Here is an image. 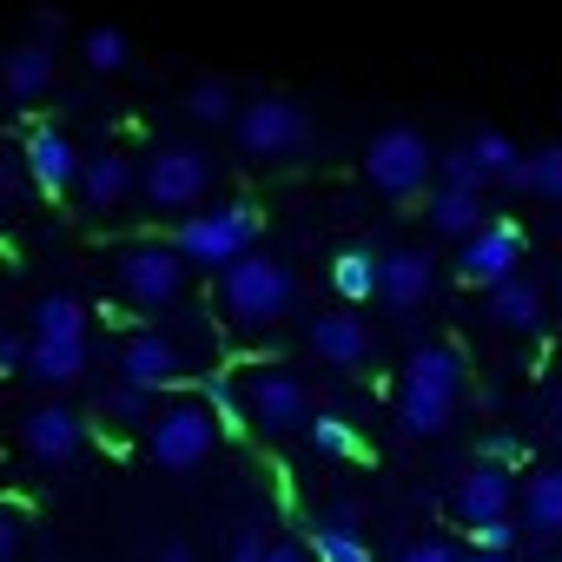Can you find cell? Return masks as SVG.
<instances>
[{"label":"cell","instance_id":"cell-29","mask_svg":"<svg viewBox=\"0 0 562 562\" xmlns=\"http://www.w3.org/2000/svg\"><path fill=\"white\" fill-rule=\"evenodd\" d=\"M100 411H106L113 424H126V430H146L159 404H153V391H146V384H126V378H120V384L100 397Z\"/></svg>","mask_w":562,"mask_h":562},{"label":"cell","instance_id":"cell-2","mask_svg":"<svg viewBox=\"0 0 562 562\" xmlns=\"http://www.w3.org/2000/svg\"><path fill=\"white\" fill-rule=\"evenodd\" d=\"M212 299H218V318H225V325H238V331H265V325H278V318L292 312L299 278H292V265H285V258H271V251H245V258H232V265L218 271Z\"/></svg>","mask_w":562,"mask_h":562},{"label":"cell","instance_id":"cell-10","mask_svg":"<svg viewBox=\"0 0 562 562\" xmlns=\"http://www.w3.org/2000/svg\"><path fill=\"white\" fill-rule=\"evenodd\" d=\"M522 265V225L516 218H483L470 238H463V251H457V271L470 278V285H496V278H509Z\"/></svg>","mask_w":562,"mask_h":562},{"label":"cell","instance_id":"cell-30","mask_svg":"<svg viewBox=\"0 0 562 562\" xmlns=\"http://www.w3.org/2000/svg\"><path fill=\"white\" fill-rule=\"evenodd\" d=\"M80 54H87L93 74H120V67L133 60V41H126L120 27H87V34H80Z\"/></svg>","mask_w":562,"mask_h":562},{"label":"cell","instance_id":"cell-28","mask_svg":"<svg viewBox=\"0 0 562 562\" xmlns=\"http://www.w3.org/2000/svg\"><path fill=\"white\" fill-rule=\"evenodd\" d=\"M331 292H338L345 305L378 299V258H371V251H338V258H331Z\"/></svg>","mask_w":562,"mask_h":562},{"label":"cell","instance_id":"cell-38","mask_svg":"<svg viewBox=\"0 0 562 562\" xmlns=\"http://www.w3.org/2000/svg\"><path fill=\"white\" fill-rule=\"evenodd\" d=\"M21 542H27V522H21L14 509H0V562H14V555H21Z\"/></svg>","mask_w":562,"mask_h":562},{"label":"cell","instance_id":"cell-36","mask_svg":"<svg viewBox=\"0 0 562 562\" xmlns=\"http://www.w3.org/2000/svg\"><path fill=\"white\" fill-rule=\"evenodd\" d=\"M397 562H463V555H457V542H443V536H417Z\"/></svg>","mask_w":562,"mask_h":562},{"label":"cell","instance_id":"cell-31","mask_svg":"<svg viewBox=\"0 0 562 562\" xmlns=\"http://www.w3.org/2000/svg\"><path fill=\"white\" fill-rule=\"evenodd\" d=\"M199 397H205V411L218 417V430H225V437H245V430H251V424H245L238 378H205V391H199Z\"/></svg>","mask_w":562,"mask_h":562},{"label":"cell","instance_id":"cell-12","mask_svg":"<svg viewBox=\"0 0 562 562\" xmlns=\"http://www.w3.org/2000/svg\"><path fill=\"white\" fill-rule=\"evenodd\" d=\"M21 450L34 457V463H74L80 450H87V417L80 411H67V404H34L27 417H21Z\"/></svg>","mask_w":562,"mask_h":562},{"label":"cell","instance_id":"cell-41","mask_svg":"<svg viewBox=\"0 0 562 562\" xmlns=\"http://www.w3.org/2000/svg\"><path fill=\"white\" fill-rule=\"evenodd\" d=\"M153 562H199V555H192V542H186V536H166Z\"/></svg>","mask_w":562,"mask_h":562},{"label":"cell","instance_id":"cell-25","mask_svg":"<svg viewBox=\"0 0 562 562\" xmlns=\"http://www.w3.org/2000/svg\"><path fill=\"white\" fill-rule=\"evenodd\" d=\"M509 186H522V192H536V199L562 205V139H549V146L522 153V166L509 172Z\"/></svg>","mask_w":562,"mask_h":562},{"label":"cell","instance_id":"cell-16","mask_svg":"<svg viewBox=\"0 0 562 562\" xmlns=\"http://www.w3.org/2000/svg\"><path fill=\"white\" fill-rule=\"evenodd\" d=\"M516 516H522V529H529L536 542L562 536V470H555V463H542V470H529V476L516 483Z\"/></svg>","mask_w":562,"mask_h":562},{"label":"cell","instance_id":"cell-14","mask_svg":"<svg viewBox=\"0 0 562 562\" xmlns=\"http://www.w3.org/2000/svg\"><path fill=\"white\" fill-rule=\"evenodd\" d=\"M21 159H27V179H34L47 199H67L74 179H80V153H74V139H67L60 126H27Z\"/></svg>","mask_w":562,"mask_h":562},{"label":"cell","instance_id":"cell-7","mask_svg":"<svg viewBox=\"0 0 562 562\" xmlns=\"http://www.w3.org/2000/svg\"><path fill=\"white\" fill-rule=\"evenodd\" d=\"M232 139H238V153H251V159H292V153H305V139H312V113H305L299 100H285V93H258V100L238 106Z\"/></svg>","mask_w":562,"mask_h":562},{"label":"cell","instance_id":"cell-35","mask_svg":"<svg viewBox=\"0 0 562 562\" xmlns=\"http://www.w3.org/2000/svg\"><path fill=\"white\" fill-rule=\"evenodd\" d=\"M265 542H271V536H265L258 522H238V529L225 536V562H265Z\"/></svg>","mask_w":562,"mask_h":562},{"label":"cell","instance_id":"cell-40","mask_svg":"<svg viewBox=\"0 0 562 562\" xmlns=\"http://www.w3.org/2000/svg\"><path fill=\"white\" fill-rule=\"evenodd\" d=\"M265 562H312V549H305V542H285V536H271V542H265Z\"/></svg>","mask_w":562,"mask_h":562},{"label":"cell","instance_id":"cell-20","mask_svg":"<svg viewBox=\"0 0 562 562\" xmlns=\"http://www.w3.org/2000/svg\"><path fill=\"white\" fill-rule=\"evenodd\" d=\"M27 378L60 391L87 378V338H27Z\"/></svg>","mask_w":562,"mask_h":562},{"label":"cell","instance_id":"cell-42","mask_svg":"<svg viewBox=\"0 0 562 562\" xmlns=\"http://www.w3.org/2000/svg\"><path fill=\"white\" fill-rule=\"evenodd\" d=\"M34 27H41V41H54V34L67 27V14H60V8H41V14H34Z\"/></svg>","mask_w":562,"mask_h":562},{"label":"cell","instance_id":"cell-33","mask_svg":"<svg viewBox=\"0 0 562 562\" xmlns=\"http://www.w3.org/2000/svg\"><path fill=\"white\" fill-rule=\"evenodd\" d=\"M437 186H463V192H483L490 179L476 172V159H470V146H450V153L437 159Z\"/></svg>","mask_w":562,"mask_h":562},{"label":"cell","instance_id":"cell-24","mask_svg":"<svg viewBox=\"0 0 562 562\" xmlns=\"http://www.w3.org/2000/svg\"><path fill=\"white\" fill-rule=\"evenodd\" d=\"M186 120H199V126H232V120H238V87L218 80V74L192 80V87H186Z\"/></svg>","mask_w":562,"mask_h":562},{"label":"cell","instance_id":"cell-9","mask_svg":"<svg viewBox=\"0 0 562 562\" xmlns=\"http://www.w3.org/2000/svg\"><path fill=\"white\" fill-rule=\"evenodd\" d=\"M139 192L153 212H199V199L212 192V159L199 146H159L146 166H139Z\"/></svg>","mask_w":562,"mask_h":562},{"label":"cell","instance_id":"cell-17","mask_svg":"<svg viewBox=\"0 0 562 562\" xmlns=\"http://www.w3.org/2000/svg\"><path fill=\"white\" fill-rule=\"evenodd\" d=\"M312 351H318V364H331V371H358L364 358H371V331L351 318V312H325V318H312Z\"/></svg>","mask_w":562,"mask_h":562},{"label":"cell","instance_id":"cell-5","mask_svg":"<svg viewBox=\"0 0 562 562\" xmlns=\"http://www.w3.org/2000/svg\"><path fill=\"white\" fill-rule=\"evenodd\" d=\"M218 450V417L205 411V397H172L153 411L146 424V457L159 470H199Z\"/></svg>","mask_w":562,"mask_h":562},{"label":"cell","instance_id":"cell-32","mask_svg":"<svg viewBox=\"0 0 562 562\" xmlns=\"http://www.w3.org/2000/svg\"><path fill=\"white\" fill-rule=\"evenodd\" d=\"M305 437H312V450H318V457H358V450H364V443H358V430H351L345 417H331V411H312Z\"/></svg>","mask_w":562,"mask_h":562},{"label":"cell","instance_id":"cell-34","mask_svg":"<svg viewBox=\"0 0 562 562\" xmlns=\"http://www.w3.org/2000/svg\"><path fill=\"white\" fill-rule=\"evenodd\" d=\"M470 542H476L483 555H509V549H516V516H496V522H476V529H470Z\"/></svg>","mask_w":562,"mask_h":562},{"label":"cell","instance_id":"cell-39","mask_svg":"<svg viewBox=\"0 0 562 562\" xmlns=\"http://www.w3.org/2000/svg\"><path fill=\"white\" fill-rule=\"evenodd\" d=\"M27 371V331H0V378Z\"/></svg>","mask_w":562,"mask_h":562},{"label":"cell","instance_id":"cell-13","mask_svg":"<svg viewBox=\"0 0 562 562\" xmlns=\"http://www.w3.org/2000/svg\"><path fill=\"white\" fill-rule=\"evenodd\" d=\"M450 509H457V522H463V529L496 522V516H509V509H516V476H509L503 463H490V457H483L476 470H463V476H457Z\"/></svg>","mask_w":562,"mask_h":562},{"label":"cell","instance_id":"cell-22","mask_svg":"<svg viewBox=\"0 0 562 562\" xmlns=\"http://www.w3.org/2000/svg\"><path fill=\"white\" fill-rule=\"evenodd\" d=\"M424 218L437 225V238H470L483 225V192H463V186H437L424 199Z\"/></svg>","mask_w":562,"mask_h":562},{"label":"cell","instance_id":"cell-21","mask_svg":"<svg viewBox=\"0 0 562 562\" xmlns=\"http://www.w3.org/2000/svg\"><path fill=\"white\" fill-rule=\"evenodd\" d=\"M490 318L503 325V331H542V292L529 285V278H496L490 285Z\"/></svg>","mask_w":562,"mask_h":562},{"label":"cell","instance_id":"cell-15","mask_svg":"<svg viewBox=\"0 0 562 562\" xmlns=\"http://www.w3.org/2000/svg\"><path fill=\"white\" fill-rule=\"evenodd\" d=\"M74 192H80L87 212H113V205H126V199L139 192V166H133L126 153H93V159H80Z\"/></svg>","mask_w":562,"mask_h":562},{"label":"cell","instance_id":"cell-43","mask_svg":"<svg viewBox=\"0 0 562 562\" xmlns=\"http://www.w3.org/2000/svg\"><path fill=\"white\" fill-rule=\"evenodd\" d=\"M463 562H509V555H483V549H476V555H463Z\"/></svg>","mask_w":562,"mask_h":562},{"label":"cell","instance_id":"cell-37","mask_svg":"<svg viewBox=\"0 0 562 562\" xmlns=\"http://www.w3.org/2000/svg\"><path fill=\"white\" fill-rule=\"evenodd\" d=\"M483 457H490V463H503V470H509V476H516V470H522V437H509V430H496V437H490V450H483Z\"/></svg>","mask_w":562,"mask_h":562},{"label":"cell","instance_id":"cell-11","mask_svg":"<svg viewBox=\"0 0 562 562\" xmlns=\"http://www.w3.org/2000/svg\"><path fill=\"white\" fill-rule=\"evenodd\" d=\"M430 292H437V258H430L424 245H397V251L378 258V305H384V312L411 318Z\"/></svg>","mask_w":562,"mask_h":562},{"label":"cell","instance_id":"cell-18","mask_svg":"<svg viewBox=\"0 0 562 562\" xmlns=\"http://www.w3.org/2000/svg\"><path fill=\"white\" fill-rule=\"evenodd\" d=\"M120 378H126V384H146V391L172 384V378H179V345H172L166 331H133V338L120 345Z\"/></svg>","mask_w":562,"mask_h":562},{"label":"cell","instance_id":"cell-6","mask_svg":"<svg viewBox=\"0 0 562 562\" xmlns=\"http://www.w3.org/2000/svg\"><path fill=\"white\" fill-rule=\"evenodd\" d=\"M238 397H245V424L258 437H292L312 424V397H305V378L285 371V364H251L238 378Z\"/></svg>","mask_w":562,"mask_h":562},{"label":"cell","instance_id":"cell-26","mask_svg":"<svg viewBox=\"0 0 562 562\" xmlns=\"http://www.w3.org/2000/svg\"><path fill=\"white\" fill-rule=\"evenodd\" d=\"M463 146H470V159H476V172H483V179H503V186H509V172L522 166V146H516L509 133H496V126H476Z\"/></svg>","mask_w":562,"mask_h":562},{"label":"cell","instance_id":"cell-1","mask_svg":"<svg viewBox=\"0 0 562 562\" xmlns=\"http://www.w3.org/2000/svg\"><path fill=\"white\" fill-rule=\"evenodd\" d=\"M463 384H470V364H463L457 345H443V338L417 345V351L404 358V378H397V424H404L411 437H437V430L457 417Z\"/></svg>","mask_w":562,"mask_h":562},{"label":"cell","instance_id":"cell-23","mask_svg":"<svg viewBox=\"0 0 562 562\" xmlns=\"http://www.w3.org/2000/svg\"><path fill=\"white\" fill-rule=\"evenodd\" d=\"M27 338H87V305H80L74 292H47V299H34Z\"/></svg>","mask_w":562,"mask_h":562},{"label":"cell","instance_id":"cell-19","mask_svg":"<svg viewBox=\"0 0 562 562\" xmlns=\"http://www.w3.org/2000/svg\"><path fill=\"white\" fill-rule=\"evenodd\" d=\"M54 87V47L47 41H21V47H8V60H0V93L8 100H41Z\"/></svg>","mask_w":562,"mask_h":562},{"label":"cell","instance_id":"cell-4","mask_svg":"<svg viewBox=\"0 0 562 562\" xmlns=\"http://www.w3.org/2000/svg\"><path fill=\"white\" fill-rule=\"evenodd\" d=\"M186 278H192V265L179 258L172 238H133V245H120V258H113V285H120V299L139 305V312L179 305V299H186Z\"/></svg>","mask_w":562,"mask_h":562},{"label":"cell","instance_id":"cell-8","mask_svg":"<svg viewBox=\"0 0 562 562\" xmlns=\"http://www.w3.org/2000/svg\"><path fill=\"white\" fill-rule=\"evenodd\" d=\"M430 172H437V153H430V139H424L417 126H384V133H371V146H364V179H371L384 199H417V192L430 186Z\"/></svg>","mask_w":562,"mask_h":562},{"label":"cell","instance_id":"cell-3","mask_svg":"<svg viewBox=\"0 0 562 562\" xmlns=\"http://www.w3.org/2000/svg\"><path fill=\"white\" fill-rule=\"evenodd\" d=\"M258 205L251 199H232V205H212V212H186L179 225H172V245H179V258L186 265H199V271H225L232 258H245L251 245H258Z\"/></svg>","mask_w":562,"mask_h":562},{"label":"cell","instance_id":"cell-44","mask_svg":"<svg viewBox=\"0 0 562 562\" xmlns=\"http://www.w3.org/2000/svg\"><path fill=\"white\" fill-rule=\"evenodd\" d=\"M555 424H562V397H555Z\"/></svg>","mask_w":562,"mask_h":562},{"label":"cell","instance_id":"cell-27","mask_svg":"<svg viewBox=\"0 0 562 562\" xmlns=\"http://www.w3.org/2000/svg\"><path fill=\"white\" fill-rule=\"evenodd\" d=\"M305 549H312V562H378V555H371V542H364L351 522H331V516L305 536Z\"/></svg>","mask_w":562,"mask_h":562}]
</instances>
